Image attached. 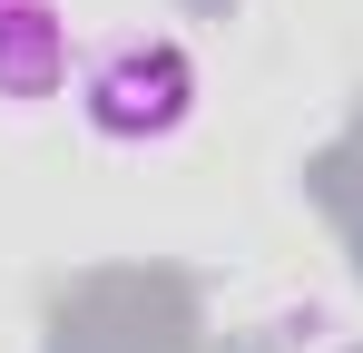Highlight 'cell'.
<instances>
[{
	"instance_id": "cell-2",
	"label": "cell",
	"mask_w": 363,
	"mask_h": 353,
	"mask_svg": "<svg viewBox=\"0 0 363 353\" xmlns=\"http://www.w3.org/2000/svg\"><path fill=\"white\" fill-rule=\"evenodd\" d=\"M69 99V10L60 0H0V108Z\"/></svg>"
},
{
	"instance_id": "cell-1",
	"label": "cell",
	"mask_w": 363,
	"mask_h": 353,
	"mask_svg": "<svg viewBox=\"0 0 363 353\" xmlns=\"http://www.w3.org/2000/svg\"><path fill=\"white\" fill-rule=\"evenodd\" d=\"M79 118L118 147H157L196 118V59L167 40V30H128L79 69Z\"/></svg>"
}]
</instances>
